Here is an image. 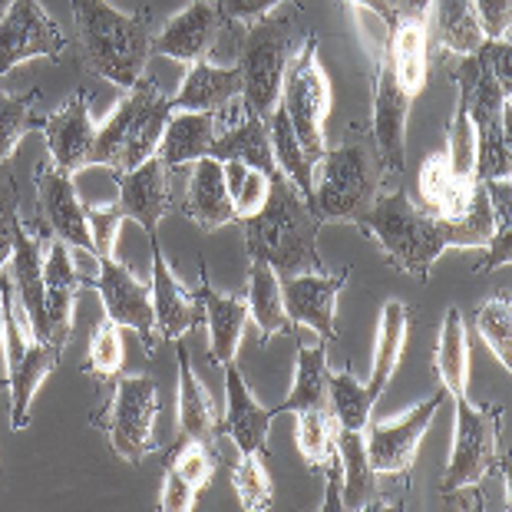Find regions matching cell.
<instances>
[{
    "mask_svg": "<svg viewBox=\"0 0 512 512\" xmlns=\"http://www.w3.org/2000/svg\"><path fill=\"white\" fill-rule=\"evenodd\" d=\"M357 228L377 238V245L384 248L397 271L427 281L446 248H486L499 225L489 205L486 182H476L470 202L456 219H440V215L417 209L410 195L397 189L377 195Z\"/></svg>",
    "mask_w": 512,
    "mask_h": 512,
    "instance_id": "6da1fadb",
    "label": "cell"
},
{
    "mask_svg": "<svg viewBox=\"0 0 512 512\" xmlns=\"http://www.w3.org/2000/svg\"><path fill=\"white\" fill-rule=\"evenodd\" d=\"M321 219L304 202V195L294 189V182L281 172L271 176L268 202L245 219V248L252 261H265L278 281L308 271H328L318 252Z\"/></svg>",
    "mask_w": 512,
    "mask_h": 512,
    "instance_id": "7a4b0ae2",
    "label": "cell"
},
{
    "mask_svg": "<svg viewBox=\"0 0 512 512\" xmlns=\"http://www.w3.org/2000/svg\"><path fill=\"white\" fill-rule=\"evenodd\" d=\"M70 7L83 60L119 90H133L152 57L149 20L143 14H123L110 0H70Z\"/></svg>",
    "mask_w": 512,
    "mask_h": 512,
    "instance_id": "3957f363",
    "label": "cell"
},
{
    "mask_svg": "<svg viewBox=\"0 0 512 512\" xmlns=\"http://www.w3.org/2000/svg\"><path fill=\"white\" fill-rule=\"evenodd\" d=\"M172 116V96L159 93L146 76L116 103L113 116L96 126L90 166H106L113 172H129L156 156Z\"/></svg>",
    "mask_w": 512,
    "mask_h": 512,
    "instance_id": "277c9868",
    "label": "cell"
},
{
    "mask_svg": "<svg viewBox=\"0 0 512 512\" xmlns=\"http://www.w3.org/2000/svg\"><path fill=\"white\" fill-rule=\"evenodd\" d=\"M453 76L460 86V100L476 126V179H509V90L499 86L489 70L483 47L473 57H456Z\"/></svg>",
    "mask_w": 512,
    "mask_h": 512,
    "instance_id": "5b68a950",
    "label": "cell"
},
{
    "mask_svg": "<svg viewBox=\"0 0 512 512\" xmlns=\"http://www.w3.org/2000/svg\"><path fill=\"white\" fill-rule=\"evenodd\" d=\"M314 166H318V182H314L311 209L321 225L361 222L380 195V179H384L374 152H367L364 143L324 149Z\"/></svg>",
    "mask_w": 512,
    "mask_h": 512,
    "instance_id": "8992f818",
    "label": "cell"
},
{
    "mask_svg": "<svg viewBox=\"0 0 512 512\" xmlns=\"http://www.w3.org/2000/svg\"><path fill=\"white\" fill-rule=\"evenodd\" d=\"M291 34L294 17L291 14H268L245 27L242 57H238V70H242V103L248 113L258 119H271L281 100V80L291 63Z\"/></svg>",
    "mask_w": 512,
    "mask_h": 512,
    "instance_id": "52a82bcc",
    "label": "cell"
},
{
    "mask_svg": "<svg viewBox=\"0 0 512 512\" xmlns=\"http://www.w3.org/2000/svg\"><path fill=\"white\" fill-rule=\"evenodd\" d=\"M281 110L288 113L301 149L318 162L324 156V119L331 113V80L318 60V40L308 37L298 60L288 63L281 80Z\"/></svg>",
    "mask_w": 512,
    "mask_h": 512,
    "instance_id": "ba28073f",
    "label": "cell"
},
{
    "mask_svg": "<svg viewBox=\"0 0 512 512\" xmlns=\"http://www.w3.org/2000/svg\"><path fill=\"white\" fill-rule=\"evenodd\" d=\"M456 400V437L453 453L446 463L443 479V496L456 493V489H476V483L486 473L499 470V410L493 407H473L470 397H453Z\"/></svg>",
    "mask_w": 512,
    "mask_h": 512,
    "instance_id": "9c48e42d",
    "label": "cell"
},
{
    "mask_svg": "<svg viewBox=\"0 0 512 512\" xmlns=\"http://www.w3.org/2000/svg\"><path fill=\"white\" fill-rule=\"evenodd\" d=\"M0 298L7 314V384H10V427L24 430L30 423V400L37 387L50 377V370L60 364V351L53 344L27 341L14 314V294L0 271Z\"/></svg>",
    "mask_w": 512,
    "mask_h": 512,
    "instance_id": "30bf717a",
    "label": "cell"
},
{
    "mask_svg": "<svg viewBox=\"0 0 512 512\" xmlns=\"http://www.w3.org/2000/svg\"><path fill=\"white\" fill-rule=\"evenodd\" d=\"M159 413V387L156 380L146 374L119 377L116 394L106 413V430H110V443L119 460L143 463L152 453V423Z\"/></svg>",
    "mask_w": 512,
    "mask_h": 512,
    "instance_id": "8fae6325",
    "label": "cell"
},
{
    "mask_svg": "<svg viewBox=\"0 0 512 512\" xmlns=\"http://www.w3.org/2000/svg\"><path fill=\"white\" fill-rule=\"evenodd\" d=\"M179 172L169 169L159 156L146 159L143 166L116 172V205L126 222H136L146 238L159 235V222L172 209H179Z\"/></svg>",
    "mask_w": 512,
    "mask_h": 512,
    "instance_id": "7c38bea8",
    "label": "cell"
},
{
    "mask_svg": "<svg viewBox=\"0 0 512 512\" xmlns=\"http://www.w3.org/2000/svg\"><path fill=\"white\" fill-rule=\"evenodd\" d=\"M96 265H100V275H96V278H83L80 275V285L100 291L106 318H110L113 324H119V328L136 331L139 337H143L146 351L152 354V351H156V347H152V344H156L152 288L143 285V281H139L116 255L96 258Z\"/></svg>",
    "mask_w": 512,
    "mask_h": 512,
    "instance_id": "4fadbf2b",
    "label": "cell"
},
{
    "mask_svg": "<svg viewBox=\"0 0 512 512\" xmlns=\"http://www.w3.org/2000/svg\"><path fill=\"white\" fill-rule=\"evenodd\" d=\"M67 50L60 24L47 14L43 0H10L0 17V76L34 57H53Z\"/></svg>",
    "mask_w": 512,
    "mask_h": 512,
    "instance_id": "5bb4252c",
    "label": "cell"
},
{
    "mask_svg": "<svg viewBox=\"0 0 512 512\" xmlns=\"http://www.w3.org/2000/svg\"><path fill=\"white\" fill-rule=\"evenodd\" d=\"M443 403H446V390H437V394H430L417 407H410L400 420H374V423L367 420L364 443L374 473H410L423 433H427Z\"/></svg>",
    "mask_w": 512,
    "mask_h": 512,
    "instance_id": "9a60e30c",
    "label": "cell"
},
{
    "mask_svg": "<svg viewBox=\"0 0 512 512\" xmlns=\"http://www.w3.org/2000/svg\"><path fill=\"white\" fill-rule=\"evenodd\" d=\"M413 96L403 90L390 67L387 53H380L377 83H374V149L380 176L400 179L407 169V116Z\"/></svg>",
    "mask_w": 512,
    "mask_h": 512,
    "instance_id": "2e32d148",
    "label": "cell"
},
{
    "mask_svg": "<svg viewBox=\"0 0 512 512\" xmlns=\"http://www.w3.org/2000/svg\"><path fill=\"white\" fill-rule=\"evenodd\" d=\"M37 202L50 232L60 242H67L73 252H86L90 258H96L90 219H86V202L76 195L70 172L57 169L50 159L37 169Z\"/></svg>",
    "mask_w": 512,
    "mask_h": 512,
    "instance_id": "e0dca14e",
    "label": "cell"
},
{
    "mask_svg": "<svg viewBox=\"0 0 512 512\" xmlns=\"http://www.w3.org/2000/svg\"><path fill=\"white\" fill-rule=\"evenodd\" d=\"M40 133L47 139V152L50 162L63 172H76L90 169V156H93V139H96V123L90 113V93L80 90L73 93L60 110H53L47 119H40Z\"/></svg>",
    "mask_w": 512,
    "mask_h": 512,
    "instance_id": "ac0fdd59",
    "label": "cell"
},
{
    "mask_svg": "<svg viewBox=\"0 0 512 512\" xmlns=\"http://www.w3.org/2000/svg\"><path fill=\"white\" fill-rule=\"evenodd\" d=\"M80 291V271L73 265V248L50 238L43 248V318H47V344L63 354L73 334V304Z\"/></svg>",
    "mask_w": 512,
    "mask_h": 512,
    "instance_id": "d6986e66",
    "label": "cell"
},
{
    "mask_svg": "<svg viewBox=\"0 0 512 512\" xmlns=\"http://www.w3.org/2000/svg\"><path fill=\"white\" fill-rule=\"evenodd\" d=\"M351 271L344 268V275H328V271H308V275H294L281 281V298H285V311L294 324L311 328L321 341L334 344V301L341 288L347 285Z\"/></svg>",
    "mask_w": 512,
    "mask_h": 512,
    "instance_id": "ffe728a7",
    "label": "cell"
},
{
    "mask_svg": "<svg viewBox=\"0 0 512 512\" xmlns=\"http://www.w3.org/2000/svg\"><path fill=\"white\" fill-rule=\"evenodd\" d=\"M152 248V311H156V337L176 344L185 334H192L202 321V304L195 294H189L169 268V258L162 255L159 235L149 238Z\"/></svg>",
    "mask_w": 512,
    "mask_h": 512,
    "instance_id": "44dd1931",
    "label": "cell"
},
{
    "mask_svg": "<svg viewBox=\"0 0 512 512\" xmlns=\"http://www.w3.org/2000/svg\"><path fill=\"white\" fill-rule=\"evenodd\" d=\"M222 30V14L212 0H195L169 20L159 34H152V53L179 63H199L212 53V47L219 43Z\"/></svg>",
    "mask_w": 512,
    "mask_h": 512,
    "instance_id": "7402d4cb",
    "label": "cell"
},
{
    "mask_svg": "<svg viewBox=\"0 0 512 512\" xmlns=\"http://www.w3.org/2000/svg\"><path fill=\"white\" fill-rule=\"evenodd\" d=\"M222 370H225V417L219 420V433L232 437L238 453H261L275 413L255 400L235 361L225 364Z\"/></svg>",
    "mask_w": 512,
    "mask_h": 512,
    "instance_id": "603a6c76",
    "label": "cell"
},
{
    "mask_svg": "<svg viewBox=\"0 0 512 512\" xmlns=\"http://www.w3.org/2000/svg\"><path fill=\"white\" fill-rule=\"evenodd\" d=\"M14 288H17V311L30 324L37 341L47 344V318H43V238L34 228H27L17 219L14 228Z\"/></svg>",
    "mask_w": 512,
    "mask_h": 512,
    "instance_id": "cb8c5ba5",
    "label": "cell"
},
{
    "mask_svg": "<svg viewBox=\"0 0 512 512\" xmlns=\"http://www.w3.org/2000/svg\"><path fill=\"white\" fill-rule=\"evenodd\" d=\"M195 298H199L202 318L209 324V357L219 367L232 364L238 357V344H242L248 321H252L245 294H219L209 285V275L202 268V285L195 291Z\"/></svg>",
    "mask_w": 512,
    "mask_h": 512,
    "instance_id": "d4e9b609",
    "label": "cell"
},
{
    "mask_svg": "<svg viewBox=\"0 0 512 512\" xmlns=\"http://www.w3.org/2000/svg\"><path fill=\"white\" fill-rule=\"evenodd\" d=\"M384 53L394 67L397 83L410 96H420L430 76V24L423 14H400L387 30Z\"/></svg>",
    "mask_w": 512,
    "mask_h": 512,
    "instance_id": "484cf974",
    "label": "cell"
},
{
    "mask_svg": "<svg viewBox=\"0 0 512 512\" xmlns=\"http://www.w3.org/2000/svg\"><path fill=\"white\" fill-rule=\"evenodd\" d=\"M179 209L202 228V232H215L222 225H232L235 219V205L225 185V169L222 159L205 156L192 166L189 189L182 192Z\"/></svg>",
    "mask_w": 512,
    "mask_h": 512,
    "instance_id": "4316f807",
    "label": "cell"
},
{
    "mask_svg": "<svg viewBox=\"0 0 512 512\" xmlns=\"http://www.w3.org/2000/svg\"><path fill=\"white\" fill-rule=\"evenodd\" d=\"M242 96V70L235 67H212L209 60L192 63L189 73L172 96V110L189 113H225Z\"/></svg>",
    "mask_w": 512,
    "mask_h": 512,
    "instance_id": "83f0119b",
    "label": "cell"
},
{
    "mask_svg": "<svg viewBox=\"0 0 512 512\" xmlns=\"http://www.w3.org/2000/svg\"><path fill=\"white\" fill-rule=\"evenodd\" d=\"M222 133L219 113H189V110H172L162 143L156 156L166 162L169 169L195 166L199 159L212 156L215 136Z\"/></svg>",
    "mask_w": 512,
    "mask_h": 512,
    "instance_id": "f1b7e54d",
    "label": "cell"
},
{
    "mask_svg": "<svg viewBox=\"0 0 512 512\" xmlns=\"http://www.w3.org/2000/svg\"><path fill=\"white\" fill-rule=\"evenodd\" d=\"M212 159H238L245 166L261 169L265 176H275L278 162H275V149H271V136H268V123L258 119L255 113H248L238 119V123L222 126V133L215 136L212 146Z\"/></svg>",
    "mask_w": 512,
    "mask_h": 512,
    "instance_id": "f546056e",
    "label": "cell"
},
{
    "mask_svg": "<svg viewBox=\"0 0 512 512\" xmlns=\"http://www.w3.org/2000/svg\"><path fill=\"white\" fill-rule=\"evenodd\" d=\"M430 7H433V20H427L430 43H437L443 53L473 57L486 43L483 30H479L473 0H430Z\"/></svg>",
    "mask_w": 512,
    "mask_h": 512,
    "instance_id": "4dcf8cb0",
    "label": "cell"
},
{
    "mask_svg": "<svg viewBox=\"0 0 512 512\" xmlns=\"http://www.w3.org/2000/svg\"><path fill=\"white\" fill-rule=\"evenodd\" d=\"M176 354H179V440L212 443L219 437V420H215L212 397L202 387V380L195 377L185 344H176Z\"/></svg>",
    "mask_w": 512,
    "mask_h": 512,
    "instance_id": "1f68e13d",
    "label": "cell"
},
{
    "mask_svg": "<svg viewBox=\"0 0 512 512\" xmlns=\"http://www.w3.org/2000/svg\"><path fill=\"white\" fill-rule=\"evenodd\" d=\"M337 456H341V506L344 509H370L377 499V473L370 466L364 430H341L337 427Z\"/></svg>",
    "mask_w": 512,
    "mask_h": 512,
    "instance_id": "d6a6232c",
    "label": "cell"
},
{
    "mask_svg": "<svg viewBox=\"0 0 512 512\" xmlns=\"http://www.w3.org/2000/svg\"><path fill=\"white\" fill-rule=\"evenodd\" d=\"M245 301H248V314L258 324L261 344H268L278 334H294V321L288 318L285 298H281V281L265 261H252Z\"/></svg>",
    "mask_w": 512,
    "mask_h": 512,
    "instance_id": "836d02e7",
    "label": "cell"
},
{
    "mask_svg": "<svg viewBox=\"0 0 512 512\" xmlns=\"http://www.w3.org/2000/svg\"><path fill=\"white\" fill-rule=\"evenodd\" d=\"M328 341L318 347L298 344V377H294L291 394L275 403L271 413H298V410H328Z\"/></svg>",
    "mask_w": 512,
    "mask_h": 512,
    "instance_id": "e575fe53",
    "label": "cell"
},
{
    "mask_svg": "<svg viewBox=\"0 0 512 512\" xmlns=\"http://www.w3.org/2000/svg\"><path fill=\"white\" fill-rule=\"evenodd\" d=\"M403 344H407V308L400 301H387L380 311V328H377V347H374V370H370V384L367 397L370 403H377V397L384 394L394 380Z\"/></svg>",
    "mask_w": 512,
    "mask_h": 512,
    "instance_id": "d590c367",
    "label": "cell"
},
{
    "mask_svg": "<svg viewBox=\"0 0 512 512\" xmlns=\"http://www.w3.org/2000/svg\"><path fill=\"white\" fill-rule=\"evenodd\" d=\"M476 182H463L460 176H453L450 162H446L443 152H437V156H430L420 169L423 212L440 215V219H456V215L466 209V202H470Z\"/></svg>",
    "mask_w": 512,
    "mask_h": 512,
    "instance_id": "8d00e7d4",
    "label": "cell"
},
{
    "mask_svg": "<svg viewBox=\"0 0 512 512\" xmlns=\"http://www.w3.org/2000/svg\"><path fill=\"white\" fill-rule=\"evenodd\" d=\"M268 136H271V149H275L278 172L285 179H291L294 189L311 205L314 202V159L301 149L298 136H294V129H291V119L281 106L268 119Z\"/></svg>",
    "mask_w": 512,
    "mask_h": 512,
    "instance_id": "74e56055",
    "label": "cell"
},
{
    "mask_svg": "<svg viewBox=\"0 0 512 512\" xmlns=\"http://www.w3.org/2000/svg\"><path fill=\"white\" fill-rule=\"evenodd\" d=\"M437 370H440L446 394L466 397V384H470V344H466V324H463L460 308H450L443 314L440 344H437Z\"/></svg>",
    "mask_w": 512,
    "mask_h": 512,
    "instance_id": "f35d334b",
    "label": "cell"
},
{
    "mask_svg": "<svg viewBox=\"0 0 512 512\" xmlns=\"http://www.w3.org/2000/svg\"><path fill=\"white\" fill-rule=\"evenodd\" d=\"M328 410L341 430H364L374 403L354 374H328Z\"/></svg>",
    "mask_w": 512,
    "mask_h": 512,
    "instance_id": "ab89813d",
    "label": "cell"
},
{
    "mask_svg": "<svg viewBox=\"0 0 512 512\" xmlns=\"http://www.w3.org/2000/svg\"><path fill=\"white\" fill-rule=\"evenodd\" d=\"M225 169V185H228V195H232V205H235V219L245 222L268 202V192H271V176H265L261 169L245 166L238 159H225L222 162Z\"/></svg>",
    "mask_w": 512,
    "mask_h": 512,
    "instance_id": "60d3db41",
    "label": "cell"
},
{
    "mask_svg": "<svg viewBox=\"0 0 512 512\" xmlns=\"http://www.w3.org/2000/svg\"><path fill=\"white\" fill-rule=\"evenodd\" d=\"M334 437H337V423L331 417V410H298V427H294V440L298 450L308 463V470H321L328 463V456L334 453Z\"/></svg>",
    "mask_w": 512,
    "mask_h": 512,
    "instance_id": "b9f144b4",
    "label": "cell"
},
{
    "mask_svg": "<svg viewBox=\"0 0 512 512\" xmlns=\"http://www.w3.org/2000/svg\"><path fill=\"white\" fill-rule=\"evenodd\" d=\"M476 331L483 337V344H489V351H493L503 367L509 370L512 367V311H509V298L503 294H496V298L483 301L476 308Z\"/></svg>",
    "mask_w": 512,
    "mask_h": 512,
    "instance_id": "7bdbcfd3",
    "label": "cell"
},
{
    "mask_svg": "<svg viewBox=\"0 0 512 512\" xmlns=\"http://www.w3.org/2000/svg\"><path fill=\"white\" fill-rule=\"evenodd\" d=\"M232 486L238 493V503L248 512H265L275 506V489H271V476L261 466L258 453H242V460L232 470Z\"/></svg>",
    "mask_w": 512,
    "mask_h": 512,
    "instance_id": "ee69618b",
    "label": "cell"
},
{
    "mask_svg": "<svg viewBox=\"0 0 512 512\" xmlns=\"http://www.w3.org/2000/svg\"><path fill=\"white\" fill-rule=\"evenodd\" d=\"M446 162H450L453 176H460L463 182H476V126L470 113H466V103L460 100L456 106V116L450 123V133H446Z\"/></svg>",
    "mask_w": 512,
    "mask_h": 512,
    "instance_id": "f6af8a7d",
    "label": "cell"
},
{
    "mask_svg": "<svg viewBox=\"0 0 512 512\" xmlns=\"http://www.w3.org/2000/svg\"><path fill=\"white\" fill-rule=\"evenodd\" d=\"M34 100H37V93L20 96V93L0 90V162L14 156L20 139L34 126V116H30V103Z\"/></svg>",
    "mask_w": 512,
    "mask_h": 512,
    "instance_id": "bcb514c9",
    "label": "cell"
},
{
    "mask_svg": "<svg viewBox=\"0 0 512 512\" xmlns=\"http://www.w3.org/2000/svg\"><path fill=\"white\" fill-rule=\"evenodd\" d=\"M166 466L169 470H176L185 483L195 489V493H202V489L212 483V473H215V460L209 453V443H199V440H179L169 450Z\"/></svg>",
    "mask_w": 512,
    "mask_h": 512,
    "instance_id": "7dc6e473",
    "label": "cell"
},
{
    "mask_svg": "<svg viewBox=\"0 0 512 512\" xmlns=\"http://www.w3.org/2000/svg\"><path fill=\"white\" fill-rule=\"evenodd\" d=\"M123 361H126V351H123V337H119V324L103 318L93 328L86 367H90V374H96V377H119Z\"/></svg>",
    "mask_w": 512,
    "mask_h": 512,
    "instance_id": "c3c4849f",
    "label": "cell"
},
{
    "mask_svg": "<svg viewBox=\"0 0 512 512\" xmlns=\"http://www.w3.org/2000/svg\"><path fill=\"white\" fill-rule=\"evenodd\" d=\"M86 219H90V232H93V245H96V258L103 255H116V232L123 225V212L119 205H86Z\"/></svg>",
    "mask_w": 512,
    "mask_h": 512,
    "instance_id": "681fc988",
    "label": "cell"
},
{
    "mask_svg": "<svg viewBox=\"0 0 512 512\" xmlns=\"http://www.w3.org/2000/svg\"><path fill=\"white\" fill-rule=\"evenodd\" d=\"M473 10L486 40H509L512 0H473Z\"/></svg>",
    "mask_w": 512,
    "mask_h": 512,
    "instance_id": "f907efd6",
    "label": "cell"
},
{
    "mask_svg": "<svg viewBox=\"0 0 512 512\" xmlns=\"http://www.w3.org/2000/svg\"><path fill=\"white\" fill-rule=\"evenodd\" d=\"M281 0H215L222 14V24H238V27H248L255 20L268 17V10H275Z\"/></svg>",
    "mask_w": 512,
    "mask_h": 512,
    "instance_id": "816d5d0a",
    "label": "cell"
},
{
    "mask_svg": "<svg viewBox=\"0 0 512 512\" xmlns=\"http://www.w3.org/2000/svg\"><path fill=\"white\" fill-rule=\"evenodd\" d=\"M195 499H199V493H195L176 470L166 466V483H162V493H159V509L162 512H189L195 506Z\"/></svg>",
    "mask_w": 512,
    "mask_h": 512,
    "instance_id": "f5cc1de1",
    "label": "cell"
},
{
    "mask_svg": "<svg viewBox=\"0 0 512 512\" xmlns=\"http://www.w3.org/2000/svg\"><path fill=\"white\" fill-rule=\"evenodd\" d=\"M17 219L20 215L14 209H7V205H0V271L14 255V228H17Z\"/></svg>",
    "mask_w": 512,
    "mask_h": 512,
    "instance_id": "db71d44e",
    "label": "cell"
},
{
    "mask_svg": "<svg viewBox=\"0 0 512 512\" xmlns=\"http://www.w3.org/2000/svg\"><path fill=\"white\" fill-rule=\"evenodd\" d=\"M341 4H351V7H357V10H370L374 17H380L387 24V30L397 24V4L394 0H341Z\"/></svg>",
    "mask_w": 512,
    "mask_h": 512,
    "instance_id": "11a10c76",
    "label": "cell"
},
{
    "mask_svg": "<svg viewBox=\"0 0 512 512\" xmlns=\"http://www.w3.org/2000/svg\"><path fill=\"white\" fill-rule=\"evenodd\" d=\"M4 354H7V314H4V298H0V357Z\"/></svg>",
    "mask_w": 512,
    "mask_h": 512,
    "instance_id": "9f6ffc18",
    "label": "cell"
},
{
    "mask_svg": "<svg viewBox=\"0 0 512 512\" xmlns=\"http://www.w3.org/2000/svg\"><path fill=\"white\" fill-rule=\"evenodd\" d=\"M394 4H397V0H394Z\"/></svg>",
    "mask_w": 512,
    "mask_h": 512,
    "instance_id": "6f0895ef",
    "label": "cell"
},
{
    "mask_svg": "<svg viewBox=\"0 0 512 512\" xmlns=\"http://www.w3.org/2000/svg\"><path fill=\"white\" fill-rule=\"evenodd\" d=\"M427 4H430V0H427Z\"/></svg>",
    "mask_w": 512,
    "mask_h": 512,
    "instance_id": "680465c9",
    "label": "cell"
}]
</instances>
